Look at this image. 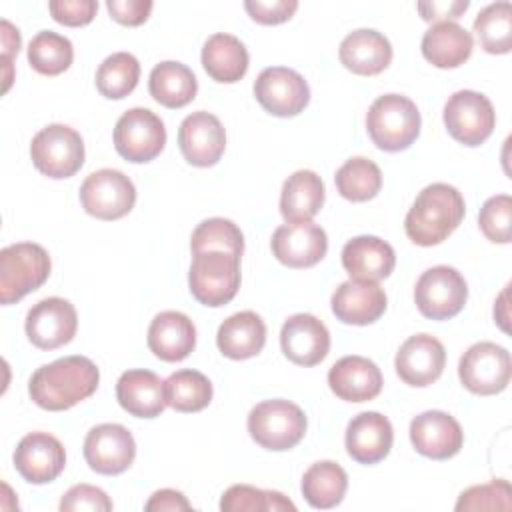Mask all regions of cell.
<instances>
[{
	"instance_id": "cell-1",
	"label": "cell",
	"mask_w": 512,
	"mask_h": 512,
	"mask_svg": "<svg viewBox=\"0 0 512 512\" xmlns=\"http://www.w3.org/2000/svg\"><path fill=\"white\" fill-rule=\"evenodd\" d=\"M100 372L86 356H64L40 366L30 382L28 394L44 410L60 412L92 396L98 388Z\"/></svg>"
},
{
	"instance_id": "cell-2",
	"label": "cell",
	"mask_w": 512,
	"mask_h": 512,
	"mask_svg": "<svg viewBox=\"0 0 512 512\" xmlns=\"http://www.w3.org/2000/svg\"><path fill=\"white\" fill-rule=\"evenodd\" d=\"M464 212L462 194L450 184L434 182L410 206L404 220L406 236L418 246H436L460 226Z\"/></svg>"
},
{
	"instance_id": "cell-3",
	"label": "cell",
	"mask_w": 512,
	"mask_h": 512,
	"mask_svg": "<svg viewBox=\"0 0 512 512\" xmlns=\"http://www.w3.org/2000/svg\"><path fill=\"white\" fill-rule=\"evenodd\" d=\"M420 112L402 94L378 96L366 114V130L372 142L384 152L406 150L420 134Z\"/></svg>"
},
{
	"instance_id": "cell-4",
	"label": "cell",
	"mask_w": 512,
	"mask_h": 512,
	"mask_svg": "<svg viewBox=\"0 0 512 512\" xmlns=\"http://www.w3.org/2000/svg\"><path fill=\"white\" fill-rule=\"evenodd\" d=\"M50 256L34 242H18L0 250V302L14 304L40 288L50 276Z\"/></svg>"
},
{
	"instance_id": "cell-5",
	"label": "cell",
	"mask_w": 512,
	"mask_h": 512,
	"mask_svg": "<svg viewBox=\"0 0 512 512\" xmlns=\"http://www.w3.org/2000/svg\"><path fill=\"white\" fill-rule=\"evenodd\" d=\"M192 296L210 308L228 304L240 288V256L222 250L194 254L188 272Z\"/></svg>"
},
{
	"instance_id": "cell-6",
	"label": "cell",
	"mask_w": 512,
	"mask_h": 512,
	"mask_svg": "<svg viewBox=\"0 0 512 512\" xmlns=\"http://www.w3.org/2000/svg\"><path fill=\"white\" fill-rule=\"evenodd\" d=\"M306 416L290 400H264L248 414V432L252 440L274 452L294 448L306 434Z\"/></svg>"
},
{
	"instance_id": "cell-7",
	"label": "cell",
	"mask_w": 512,
	"mask_h": 512,
	"mask_svg": "<svg viewBox=\"0 0 512 512\" xmlns=\"http://www.w3.org/2000/svg\"><path fill=\"white\" fill-rule=\"evenodd\" d=\"M30 156L44 176L70 178L84 164V140L66 124H48L32 138Z\"/></svg>"
},
{
	"instance_id": "cell-8",
	"label": "cell",
	"mask_w": 512,
	"mask_h": 512,
	"mask_svg": "<svg viewBox=\"0 0 512 512\" xmlns=\"http://www.w3.org/2000/svg\"><path fill=\"white\" fill-rule=\"evenodd\" d=\"M468 298L464 276L452 266H432L424 270L414 288V300L422 316L448 320L456 316Z\"/></svg>"
},
{
	"instance_id": "cell-9",
	"label": "cell",
	"mask_w": 512,
	"mask_h": 512,
	"mask_svg": "<svg viewBox=\"0 0 512 512\" xmlns=\"http://www.w3.org/2000/svg\"><path fill=\"white\" fill-rule=\"evenodd\" d=\"M512 374V362L506 348L494 342L472 344L458 362V376L466 390L478 396L502 392Z\"/></svg>"
},
{
	"instance_id": "cell-10",
	"label": "cell",
	"mask_w": 512,
	"mask_h": 512,
	"mask_svg": "<svg viewBox=\"0 0 512 512\" xmlns=\"http://www.w3.org/2000/svg\"><path fill=\"white\" fill-rule=\"evenodd\" d=\"M80 202L86 214L98 220H118L134 208L136 188L124 172L102 168L82 182Z\"/></svg>"
},
{
	"instance_id": "cell-11",
	"label": "cell",
	"mask_w": 512,
	"mask_h": 512,
	"mask_svg": "<svg viewBox=\"0 0 512 512\" xmlns=\"http://www.w3.org/2000/svg\"><path fill=\"white\" fill-rule=\"evenodd\" d=\"M444 124L456 142L464 146H480L494 130V106L480 92L458 90L444 106Z\"/></svg>"
},
{
	"instance_id": "cell-12",
	"label": "cell",
	"mask_w": 512,
	"mask_h": 512,
	"mask_svg": "<svg viewBox=\"0 0 512 512\" xmlns=\"http://www.w3.org/2000/svg\"><path fill=\"white\" fill-rule=\"evenodd\" d=\"M164 144V122L148 108L126 110L114 126V148L128 162H150L164 150Z\"/></svg>"
},
{
	"instance_id": "cell-13",
	"label": "cell",
	"mask_w": 512,
	"mask_h": 512,
	"mask_svg": "<svg viewBox=\"0 0 512 512\" xmlns=\"http://www.w3.org/2000/svg\"><path fill=\"white\" fill-rule=\"evenodd\" d=\"M258 104L280 118L300 114L310 102V88L302 74L286 66L264 68L254 82Z\"/></svg>"
},
{
	"instance_id": "cell-14",
	"label": "cell",
	"mask_w": 512,
	"mask_h": 512,
	"mask_svg": "<svg viewBox=\"0 0 512 512\" xmlns=\"http://www.w3.org/2000/svg\"><path fill=\"white\" fill-rule=\"evenodd\" d=\"M136 456L132 432L114 422L94 426L84 438L86 464L104 476H114L130 468Z\"/></svg>"
},
{
	"instance_id": "cell-15",
	"label": "cell",
	"mask_w": 512,
	"mask_h": 512,
	"mask_svg": "<svg viewBox=\"0 0 512 512\" xmlns=\"http://www.w3.org/2000/svg\"><path fill=\"white\" fill-rule=\"evenodd\" d=\"M26 336L40 350H54L68 344L78 328L76 308L58 296L36 302L26 314Z\"/></svg>"
},
{
	"instance_id": "cell-16",
	"label": "cell",
	"mask_w": 512,
	"mask_h": 512,
	"mask_svg": "<svg viewBox=\"0 0 512 512\" xmlns=\"http://www.w3.org/2000/svg\"><path fill=\"white\" fill-rule=\"evenodd\" d=\"M178 146L188 164L198 168L214 166L226 148L224 126L210 112H192L178 128Z\"/></svg>"
},
{
	"instance_id": "cell-17",
	"label": "cell",
	"mask_w": 512,
	"mask_h": 512,
	"mask_svg": "<svg viewBox=\"0 0 512 512\" xmlns=\"http://www.w3.org/2000/svg\"><path fill=\"white\" fill-rule=\"evenodd\" d=\"M14 466L26 482L46 484L62 474L66 466V450L56 436L48 432H30L14 450Z\"/></svg>"
},
{
	"instance_id": "cell-18",
	"label": "cell",
	"mask_w": 512,
	"mask_h": 512,
	"mask_svg": "<svg viewBox=\"0 0 512 512\" xmlns=\"http://www.w3.org/2000/svg\"><path fill=\"white\" fill-rule=\"evenodd\" d=\"M270 246L276 260L284 266L310 268L326 256L328 236L318 224L294 222L276 228Z\"/></svg>"
},
{
	"instance_id": "cell-19",
	"label": "cell",
	"mask_w": 512,
	"mask_h": 512,
	"mask_svg": "<svg viewBox=\"0 0 512 512\" xmlns=\"http://www.w3.org/2000/svg\"><path fill=\"white\" fill-rule=\"evenodd\" d=\"M410 442L426 458L448 460L460 452L464 432L448 412L426 410L410 422Z\"/></svg>"
},
{
	"instance_id": "cell-20",
	"label": "cell",
	"mask_w": 512,
	"mask_h": 512,
	"mask_svg": "<svg viewBox=\"0 0 512 512\" xmlns=\"http://www.w3.org/2000/svg\"><path fill=\"white\" fill-rule=\"evenodd\" d=\"M446 350L442 342L430 334L410 336L396 352V374L408 386L424 388L442 376Z\"/></svg>"
},
{
	"instance_id": "cell-21",
	"label": "cell",
	"mask_w": 512,
	"mask_h": 512,
	"mask_svg": "<svg viewBox=\"0 0 512 512\" xmlns=\"http://www.w3.org/2000/svg\"><path fill=\"white\" fill-rule=\"evenodd\" d=\"M280 346L290 362L298 366H316L330 350V332L316 316L294 314L280 330Z\"/></svg>"
},
{
	"instance_id": "cell-22",
	"label": "cell",
	"mask_w": 512,
	"mask_h": 512,
	"mask_svg": "<svg viewBox=\"0 0 512 512\" xmlns=\"http://www.w3.org/2000/svg\"><path fill=\"white\" fill-rule=\"evenodd\" d=\"M384 288L372 280H346L332 294V312L344 324L366 326L376 322L386 310Z\"/></svg>"
},
{
	"instance_id": "cell-23",
	"label": "cell",
	"mask_w": 512,
	"mask_h": 512,
	"mask_svg": "<svg viewBox=\"0 0 512 512\" xmlns=\"http://www.w3.org/2000/svg\"><path fill=\"white\" fill-rule=\"evenodd\" d=\"M346 450L360 464H376L384 460L394 442L390 420L380 412H360L348 422Z\"/></svg>"
},
{
	"instance_id": "cell-24",
	"label": "cell",
	"mask_w": 512,
	"mask_h": 512,
	"mask_svg": "<svg viewBox=\"0 0 512 512\" xmlns=\"http://www.w3.org/2000/svg\"><path fill=\"white\" fill-rule=\"evenodd\" d=\"M330 390L346 402H366L380 394L382 372L364 356H344L328 372Z\"/></svg>"
},
{
	"instance_id": "cell-25",
	"label": "cell",
	"mask_w": 512,
	"mask_h": 512,
	"mask_svg": "<svg viewBox=\"0 0 512 512\" xmlns=\"http://www.w3.org/2000/svg\"><path fill=\"white\" fill-rule=\"evenodd\" d=\"M118 404L136 418H156L164 412L166 390L164 380L150 370H126L116 382Z\"/></svg>"
},
{
	"instance_id": "cell-26",
	"label": "cell",
	"mask_w": 512,
	"mask_h": 512,
	"mask_svg": "<svg viewBox=\"0 0 512 512\" xmlns=\"http://www.w3.org/2000/svg\"><path fill=\"white\" fill-rule=\"evenodd\" d=\"M196 346L194 322L176 310H166L154 316L148 328V348L164 362H180Z\"/></svg>"
},
{
	"instance_id": "cell-27",
	"label": "cell",
	"mask_w": 512,
	"mask_h": 512,
	"mask_svg": "<svg viewBox=\"0 0 512 512\" xmlns=\"http://www.w3.org/2000/svg\"><path fill=\"white\" fill-rule=\"evenodd\" d=\"M342 266L354 280L378 282L396 266L394 248L378 236H356L342 248Z\"/></svg>"
},
{
	"instance_id": "cell-28",
	"label": "cell",
	"mask_w": 512,
	"mask_h": 512,
	"mask_svg": "<svg viewBox=\"0 0 512 512\" xmlns=\"http://www.w3.org/2000/svg\"><path fill=\"white\" fill-rule=\"evenodd\" d=\"M340 62L354 74L374 76L388 68L392 60L390 40L372 28H358L350 32L338 50Z\"/></svg>"
},
{
	"instance_id": "cell-29",
	"label": "cell",
	"mask_w": 512,
	"mask_h": 512,
	"mask_svg": "<svg viewBox=\"0 0 512 512\" xmlns=\"http://www.w3.org/2000/svg\"><path fill=\"white\" fill-rule=\"evenodd\" d=\"M216 344L226 358L246 360L262 352L266 344V324L252 312L242 310L228 316L216 334Z\"/></svg>"
},
{
	"instance_id": "cell-30",
	"label": "cell",
	"mask_w": 512,
	"mask_h": 512,
	"mask_svg": "<svg viewBox=\"0 0 512 512\" xmlns=\"http://www.w3.org/2000/svg\"><path fill=\"white\" fill-rule=\"evenodd\" d=\"M324 182L312 170H296L286 178L280 194V214L288 224L310 222L324 204Z\"/></svg>"
},
{
	"instance_id": "cell-31",
	"label": "cell",
	"mask_w": 512,
	"mask_h": 512,
	"mask_svg": "<svg viewBox=\"0 0 512 512\" xmlns=\"http://www.w3.org/2000/svg\"><path fill=\"white\" fill-rule=\"evenodd\" d=\"M474 48V40L458 22H438L422 36V56L436 68H458Z\"/></svg>"
},
{
	"instance_id": "cell-32",
	"label": "cell",
	"mask_w": 512,
	"mask_h": 512,
	"mask_svg": "<svg viewBox=\"0 0 512 512\" xmlns=\"http://www.w3.org/2000/svg\"><path fill=\"white\" fill-rule=\"evenodd\" d=\"M202 66L212 80L234 84L248 70V50L232 34H212L202 48Z\"/></svg>"
},
{
	"instance_id": "cell-33",
	"label": "cell",
	"mask_w": 512,
	"mask_h": 512,
	"mask_svg": "<svg viewBox=\"0 0 512 512\" xmlns=\"http://www.w3.org/2000/svg\"><path fill=\"white\" fill-rule=\"evenodd\" d=\"M148 90L158 104L166 108H182L196 98L198 80L186 64L166 60L152 68Z\"/></svg>"
},
{
	"instance_id": "cell-34",
	"label": "cell",
	"mask_w": 512,
	"mask_h": 512,
	"mask_svg": "<svg viewBox=\"0 0 512 512\" xmlns=\"http://www.w3.org/2000/svg\"><path fill=\"white\" fill-rule=\"evenodd\" d=\"M302 496L312 508L328 510L342 502L348 488L346 470L332 462L322 460L312 464L302 476Z\"/></svg>"
},
{
	"instance_id": "cell-35",
	"label": "cell",
	"mask_w": 512,
	"mask_h": 512,
	"mask_svg": "<svg viewBox=\"0 0 512 512\" xmlns=\"http://www.w3.org/2000/svg\"><path fill=\"white\" fill-rule=\"evenodd\" d=\"M336 190L350 202H366L382 188V172L376 162L364 156L346 160L334 176Z\"/></svg>"
},
{
	"instance_id": "cell-36",
	"label": "cell",
	"mask_w": 512,
	"mask_h": 512,
	"mask_svg": "<svg viewBox=\"0 0 512 512\" xmlns=\"http://www.w3.org/2000/svg\"><path fill=\"white\" fill-rule=\"evenodd\" d=\"M166 404L176 412H200L212 400V382L198 370H178L164 380Z\"/></svg>"
},
{
	"instance_id": "cell-37",
	"label": "cell",
	"mask_w": 512,
	"mask_h": 512,
	"mask_svg": "<svg viewBox=\"0 0 512 512\" xmlns=\"http://www.w3.org/2000/svg\"><path fill=\"white\" fill-rule=\"evenodd\" d=\"M474 32L488 54H508L512 48V4L502 0L482 8L474 20Z\"/></svg>"
},
{
	"instance_id": "cell-38",
	"label": "cell",
	"mask_w": 512,
	"mask_h": 512,
	"mask_svg": "<svg viewBox=\"0 0 512 512\" xmlns=\"http://www.w3.org/2000/svg\"><path fill=\"white\" fill-rule=\"evenodd\" d=\"M140 80V62L130 52H114L96 70V88L110 100L128 96Z\"/></svg>"
},
{
	"instance_id": "cell-39",
	"label": "cell",
	"mask_w": 512,
	"mask_h": 512,
	"mask_svg": "<svg viewBox=\"0 0 512 512\" xmlns=\"http://www.w3.org/2000/svg\"><path fill=\"white\" fill-rule=\"evenodd\" d=\"M74 60V48L72 42L52 30L38 32L30 44H28V62L30 66L44 74V76H56L70 68Z\"/></svg>"
},
{
	"instance_id": "cell-40",
	"label": "cell",
	"mask_w": 512,
	"mask_h": 512,
	"mask_svg": "<svg viewBox=\"0 0 512 512\" xmlns=\"http://www.w3.org/2000/svg\"><path fill=\"white\" fill-rule=\"evenodd\" d=\"M192 254L208 252V250H222L234 256H242L244 252V236L240 228L228 218H208L202 220L190 238Z\"/></svg>"
},
{
	"instance_id": "cell-41",
	"label": "cell",
	"mask_w": 512,
	"mask_h": 512,
	"mask_svg": "<svg viewBox=\"0 0 512 512\" xmlns=\"http://www.w3.org/2000/svg\"><path fill=\"white\" fill-rule=\"evenodd\" d=\"M222 512H278L296 510V506L276 490H260L248 484L230 486L220 500Z\"/></svg>"
},
{
	"instance_id": "cell-42",
	"label": "cell",
	"mask_w": 512,
	"mask_h": 512,
	"mask_svg": "<svg viewBox=\"0 0 512 512\" xmlns=\"http://www.w3.org/2000/svg\"><path fill=\"white\" fill-rule=\"evenodd\" d=\"M478 224L490 242L508 244L512 236V198L508 194L488 198L480 208Z\"/></svg>"
},
{
	"instance_id": "cell-43",
	"label": "cell",
	"mask_w": 512,
	"mask_h": 512,
	"mask_svg": "<svg viewBox=\"0 0 512 512\" xmlns=\"http://www.w3.org/2000/svg\"><path fill=\"white\" fill-rule=\"evenodd\" d=\"M512 488L506 480H492L488 484L470 486L456 502V510H510Z\"/></svg>"
},
{
	"instance_id": "cell-44",
	"label": "cell",
	"mask_w": 512,
	"mask_h": 512,
	"mask_svg": "<svg viewBox=\"0 0 512 512\" xmlns=\"http://www.w3.org/2000/svg\"><path fill=\"white\" fill-rule=\"evenodd\" d=\"M62 512H74V510H90V512H110L112 500L102 488L90 486V484H76L72 486L60 500Z\"/></svg>"
},
{
	"instance_id": "cell-45",
	"label": "cell",
	"mask_w": 512,
	"mask_h": 512,
	"mask_svg": "<svg viewBox=\"0 0 512 512\" xmlns=\"http://www.w3.org/2000/svg\"><path fill=\"white\" fill-rule=\"evenodd\" d=\"M52 18L64 26H86L94 20L98 2L96 0H52L48 4Z\"/></svg>"
},
{
	"instance_id": "cell-46",
	"label": "cell",
	"mask_w": 512,
	"mask_h": 512,
	"mask_svg": "<svg viewBox=\"0 0 512 512\" xmlns=\"http://www.w3.org/2000/svg\"><path fill=\"white\" fill-rule=\"evenodd\" d=\"M246 12L258 24H282L298 10L296 0H246Z\"/></svg>"
},
{
	"instance_id": "cell-47",
	"label": "cell",
	"mask_w": 512,
	"mask_h": 512,
	"mask_svg": "<svg viewBox=\"0 0 512 512\" xmlns=\"http://www.w3.org/2000/svg\"><path fill=\"white\" fill-rule=\"evenodd\" d=\"M150 0H108L106 8L110 16L124 26H140L152 12Z\"/></svg>"
},
{
	"instance_id": "cell-48",
	"label": "cell",
	"mask_w": 512,
	"mask_h": 512,
	"mask_svg": "<svg viewBox=\"0 0 512 512\" xmlns=\"http://www.w3.org/2000/svg\"><path fill=\"white\" fill-rule=\"evenodd\" d=\"M468 0H444V2H418V12L426 22H454L468 10Z\"/></svg>"
},
{
	"instance_id": "cell-49",
	"label": "cell",
	"mask_w": 512,
	"mask_h": 512,
	"mask_svg": "<svg viewBox=\"0 0 512 512\" xmlns=\"http://www.w3.org/2000/svg\"><path fill=\"white\" fill-rule=\"evenodd\" d=\"M192 504L186 500V496L172 488L156 490L150 500L146 502V512H178V510H190Z\"/></svg>"
},
{
	"instance_id": "cell-50",
	"label": "cell",
	"mask_w": 512,
	"mask_h": 512,
	"mask_svg": "<svg viewBox=\"0 0 512 512\" xmlns=\"http://www.w3.org/2000/svg\"><path fill=\"white\" fill-rule=\"evenodd\" d=\"M2 48H4L2 58L10 66L12 54H18V50H20V32H18V28H12V24L8 20H2Z\"/></svg>"
}]
</instances>
